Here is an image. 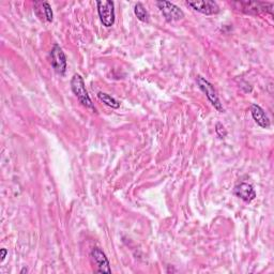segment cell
I'll return each instance as SVG.
<instances>
[{"instance_id": "obj_4", "label": "cell", "mask_w": 274, "mask_h": 274, "mask_svg": "<svg viewBox=\"0 0 274 274\" xmlns=\"http://www.w3.org/2000/svg\"><path fill=\"white\" fill-rule=\"evenodd\" d=\"M157 8L160 9L163 16L167 22H177L180 21L184 17V13L180 8L174 5L170 2H157L156 3Z\"/></svg>"}, {"instance_id": "obj_10", "label": "cell", "mask_w": 274, "mask_h": 274, "mask_svg": "<svg viewBox=\"0 0 274 274\" xmlns=\"http://www.w3.org/2000/svg\"><path fill=\"white\" fill-rule=\"evenodd\" d=\"M251 113H252V117L255 120V122L257 123V125L263 129H268L270 128L271 123H270V119L267 116L266 112H264L259 105L257 104H253L251 106Z\"/></svg>"}, {"instance_id": "obj_12", "label": "cell", "mask_w": 274, "mask_h": 274, "mask_svg": "<svg viewBox=\"0 0 274 274\" xmlns=\"http://www.w3.org/2000/svg\"><path fill=\"white\" fill-rule=\"evenodd\" d=\"M98 98L100 101H102L105 105H107L109 106V107L112 108H115V109H117L120 107V103L116 100V99H114L112 95L107 94V93H105V92H99L98 93Z\"/></svg>"}, {"instance_id": "obj_9", "label": "cell", "mask_w": 274, "mask_h": 274, "mask_svg": "<svg viewBox=\"0 0 274 274\" xmlns=\"http://www.w3.org/2000/svg\"><path fill=\"white\" fill-rule=\"evenodd\" d=\"M233 6L236 9H239V10L245 12V13H251V11H255V14H257L260 10L266 11L267 7L272 6L271 4H264V3H251V2H238L233 3Z\"/></svg>"}, {"instance_id": "obj_8", "label": "cell", "mask_w": 274, "mask_h": 274, "mask_svg": "<svg viewBox=\"0 0 274 274\" xmlns=\"http://www.w3.org/2000/svg\"><path fill=\"white\" fill-rule=\"evenodd\" d=\"M234 194L237 197H239L245 202H251L252 200L256 198L255 190L253 189L251 184L245 183V182L236 185L234 189Z\"/></svg>"}, {"instance_id": "obj_13", "label": "cell", "mask_w": 274, "mask_h": 274, "mask_svg": "<svg viewBox=\"0 0 274 274\" xmlns=\"http://www.w3.org/2000/svg\"><path fill=\"white\" fill-rule=\"evenodd\" d=\"M134 13L136 15L137 19L140 21V22H143V23H148L149 22V13L148 11L146 10V8L144 7V5L141 4V3H137L134 7Z\"/></svg>"}, {"instance_id": "obj_2", "label": "cell", "mask_w": 274, "mask_h": 274, "mask_svg": "<svg viewBox=\"0 0 274 274\" xmlns=\"http://www.w3.org/2000/svg\"><path fill=\"white\" fill-rule=\"evenodd\" d=\"M96 8L100 21L105 27H112L115 24V4L109 0H103V2H96Z\"/></svg>"}, {"instance_id": "obj_14", "label": "cell", "mask_w": 274, "mask_h": 274, "mask_svg": "<svg viewBox=\"0 0 274 274\" xmlns=\"http://www.w3.org/2000/svg\"><path fill=\"white\" fill-rule=\"evenodd\" d=\"M215 132H216V134H217V136L220 138H224L227 135L226 129L224 128V126L222 125V123H220V122H217L215 125Z\"/></svg>"}, {"instance_id": "obj_11", "label": "cell", "mask_w": 274, "mask_h": 274, "mask_svg": "<svg viewBox=\"0 0 274 274\" xmlns=\"http://www.w3.org/2000/svg\"><path fill=\"white\" fill-rule=\"evenodd\" d=\"M34 11L35 13H41L38 15L40 19H45L47 22H52L54 20V13H52L51 8L46 2H37L34 4Z\"/></svg>"}, {"instance_id": "obj_7", "label": "cell", "mask_w": 274, "mask_h": 274, "mask_svg": "<svg viewBox=\"0 0 274 274\" xmlns=\"http://www.w3.org/2000/svg\"><path fill=\"white\" fill-rule=\"evenodd\" d=\"M187 5L194 10L205 15H213L220 12V8L215 2L202 0V2H187Z\"/></svg>"}, {"instance_id": "obj_16", "label": "cell", "mask_w": 274, "mask_h": 274, "mask_svg": "<svg viewBox=\"0 0 274 274\" xmlns=\"http://www.w3.org/2000/svg\"><path fill=\"white\" fill-rule=\"evenodd\" d=\"M27 271H28L27 269H26V268H24V269L22 270V272H21V273H25V272H26V273H27Z\"/></svg>"}, {"instance_id": "obj_15", "label": "cell", "mask_w": 274, "mask_h": 274, "mask_svg": "<svg viewBox=\"0 0 274 274\" xmlns=\"http://www.w3.org/2000/svg\"><path fill=\"white\" fill-rule=\"evenodd\" d=\"M0 253H2V261H4L7 257V254H8V251L6 249H2L0 250Z\"/></svg>"}, {"instance_id": "obj_5", "label": "cell", "mask_w": 274, "mask_h": 274, "mask_svg": "<svg viewBox=\"0 0 274 274\" xmlns=\"http://www.w3.org/2000/svg\"><path fill=\"white\" fill-rule=\"evenodd\" d=\"M50 63L55 72L59 75H65L67 71V57L58 44H55L50 51Z\"/></svg>"}, {"instance_id": "obj_6", "label": "cell", "mask_w": 274, "mask_h": 274, "mask_svg": "<svg viewBox=\"0 0 274 274\" xmlns=\"http://www.w3.org/2000/svg\"><path fill=\"white\" fill-rule=\"evenodd\" d=\"M90 257L92 259V262L95 264V267L98 268L96 269V272L112 273L109 261L107 257H106L104 252L101 249H99V247H94V249H92L90 253Z\"/></svg>"}, {"instance_id": "obj_1", "label": "cell", "mask_w": 274, "mask_h": 274, "mask_svg": "<svg viewBox=\"0 0 274 274\" xmlns=\"http://www.w3.org/2000/svg\"><path fill=\"white\" fill-rule=\"evenodd\" d=\"M71 88H72L73 93L76 95L78 101L82 103L86 108L91 109L93 113H96L95 106L93 105L89 94L87 92L85 82L83 77L79 74H74L72 79H71Z\"/></svg>"}, {"instance_id": "obj_3", "label": "cell", "mask_w": 274, "mask_h": 274, "mask_svg": "<svg viewBox=\"0 0 274 274\" xmlns=\"http://www.w3.org/2000/svg\"><path fill=\"white\" fill-rule=\"evenodd\" d=\"M196 82H197V85L198 87L200 88V90L204 92L206 95L208 100L210 101V103L214 106V108L217 109L218 112H223V106H222V103H221L218 96L216 94V91L214 89L213 85H212L211 83H209L207 79H205L204 77L201 76H197L196 78Z\"/></svg>"}]
</instances>
